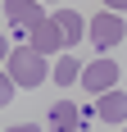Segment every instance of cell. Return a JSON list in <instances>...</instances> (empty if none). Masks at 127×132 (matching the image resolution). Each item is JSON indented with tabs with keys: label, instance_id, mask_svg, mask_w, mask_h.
<instances>
[{
	"label": "cell",
	"instance_id": "1",
	"mask_svg": "<svg viewBox=\"0 0 127 132\" xmlns=\"http://www.w3.org/2000/svg\"><path fill=\"white\" fill-rule=\"evenodd\" d=\"M5 73H9L18 87H41V82L50 78V64H46V55L32 50V46H18V50H9V59H5Z\"/></svg>",
	"mask_w": 127,
	"mask_h": 132
},
{
	"label": "cell",
	"instance_id": "2",
	"mask_svg": "<svg viewBox=\"0 0 127 132\" xmlns=\"http://www.w3.org/2000/svg\"><path fill=\"white\" fill-rule=\"evenodd\" d=\"M86 37L100 46V50H109V46H118V41L127 37V23H123V14H114V9H100L95 18L86 23Z\"/></svg>",
	"mask_w": 127,
	"mask_h": 132
},
{
	"label": "cell",
	"instance_id": "3",
	"mask_svg": "<svg viewBox=\"0 0 127 132\" xmlns=\"http://www.w3.org/2000/svg\"><path fill=\"white\" fill-rule=\"evenodd\" d=\"M114 82H118V64H114V59H91V64L82 68V87H86L91 96L114 91Z\"/></svg>",
	"mask_w": 127,
	"mask_h": 132
},
{
	"label": "cell",
	"instance_id": "4",
	"mask_svg": "<svg viewBox=\"0 0 127 132\" xmlns=\"http://www.w3.org/2000/svg\"><path fill=\"white\" fill-rule=\"evenodd\" d=\"M46 132H82V109L73 100H55L46 114Z\"/></svg>",
	"mask_w": 127,
	"mask_h": 132
},
{
	"label": "cell",
	"instance_id": "5",
	"mask_svg": "<svg viewBox=\"0 0 127 132\" xmlns=\"http://www.w3.org/2000/svg\"><path fill=\"white\" fill-rule=\"evenodd\" d=\"M5 18L18 27H41L46 14H41V0H5Z\"/></svg>",
	"mask_w": 127,
	"mask_h": 132
},
{
	"label": "cell",
	"instance_id": "6",
	"mask_svg": "<svg viewBox=\"0 0 127 132\" xmlns=\"http://www.w3.org/2000/svg\"><path fill=\"white\" fill-rule=\"evenodd\" d=\"M32 50H41V55H59V50H68L63 46V32L55 27V18H46L41 27H32V41H27Z\"/></svg>",
	"mask_w": 127,
	"mask_h": 132
},
{
	"label": "cell",
	"instance_id": "7",
	"mask_svg": "<svg viewBox=\"0 0 127 132\" xmlns=\"http://www.w3.org/2000/svg\"><path fill=\"white\" fill-rule=\"evenodd\" d=\"M95 114H100L104 123H127V96L118 91V87H114V91H104L100 100H95Z\"/></svg>",
	"mask_w": 127,
	"mask_h": 132
},
{
	"label": "cell",
	"instance_id": "8",
	"mask_svg": "<svg viewBox=\"0 0 127 132\" xmlns=\"http://www.w3.org/2000/svg\"><path fill=\"white\" fill-rule=\"evenodd\" d=\"M55 27L63 32V46H77V41L86 37V18L73 14V9H59V14H55Z\"/></svg>",
	"mask_w": 127,
	"mask_h": 132
},
{
	"label": "cell",
	"instance_id": "9",
	"mask_svg": "<svg viewBox=\"0 0 127 132\" xmlns=\"http://www.w3.org/2000/svg\"><path fill=\"white\" fill-rule=\"evenodd\" d=\"M82 78V68H77V59H55V82L59 87H68V82Z\"/></svg>",
	"mask_w": 127,
	"mask_h": 132
},
{
	"label": "cell",
	"instance_id": "10",
	"mask_svg": "<svg viewBox=\"0 0 127 132\" xmlns=\"http://www.w3.org/2000/svg\"><path fill=\"white\" fill-rule=\"evenodd\" d=\"M14 87H18V82H14L9 73H0V109H5V105L14 100Z\"/></svg>",
	"mask_w": 127,
	"mask_h": 132
},
{
	"label": "cell",
	"instance_id": "11",
	"mask_svg": "<svg viewBox=\"0 0 127 132\" xmlns=\"http://www.w3.org/2000/svg\"><path fill=\"white\" fill-rule=\"evenodd\" d=\"M9 132H46V128H37V123H18V128H9Z\"/></svg>",
	"mask_w": 127,
	"mask_h": 132
},
{
	"label": "cell",
	"instance_id": "12",
	"mask_svg": "<svg viewBox=\"0 0 127 132\" xmlns=\"http://www.w3.org/2000/svg\"><path fill=\"white\" fill-rule=\"evenodd\" d=\"M0 59H9V41H5V37H0Z\"/></svg>",
	"mask_w": 127,
	"mask_h": 132
}]
</instances>
